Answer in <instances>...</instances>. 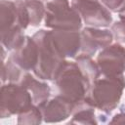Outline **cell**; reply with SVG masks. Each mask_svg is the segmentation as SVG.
I'll use <instances>...</instances> for the list:
<instances>
[{
  "instance_id": "9a60e30c",
  "label": "cell",
  "mask_w": 125,
  "mask_h": 125,
  "mask_svg": "<svg viewBox=\"0 0 125 125\" xmlns=\"http://www.w3.org/2000/svg\"><path fill=\"white\" fill-rule=\"evenodd\" d=\"M75 62L79 66V68L82 71L85 78L88 80V82L92 86V84L101 75V71H100L97 62L93 61L91 57L79 55L75 58Z\"/></svg>"
},
{
  "instance_id": "e0dca14e",
  "label": "cell",
  "mask_w": 125,
  "mask_h": 125,
  "mask_svg": "<svg viewBox=\"0 0 125 125\" xmlns=\"http://www.w3.org/2000/svg\"><path fill=\"white\" fill-rule=\"evenodd\" d=\"M24 4H25L27 14H28L29 24L32 26H37L41 22L42 19L45 17L46 8L43 4V1L27 0V1H24Z\"/></svg>"
},
{
  "instance_id": "9c48e42d",
  "label": "cell",
  "mask_w": 125,
  "mask_h": 125,
  "mask_svg": "<svg viewBox=\"0 0 125 125\" xmlns=\"http://www.w3.org/2000/svg\"><path fill=\"white\" fill-rule=\"evenodd\" d=\"M51 38L63 58H76L81 47V35L79 30H49Z\"/></svg>"
},
{
  "instance_id": "277c9868",
  "label": "cell",
  "mask_w": 125,
  "mask_h": 125,
  "mask_svg": "<svg viewBox=\"0 0 125 125\" xmlns=\"http://www.w3.org/2000/svg\"><path fill=\"white\" fill-rule=\"evenodd\" d=\"M45 8L46 27L62 30H79L82 27V19L69 5L68 0H52L45 5Z\"/></svg>"
},
{
  "instance_id": "ffe728a7",
  "label": "cell",
  "mask_w": 125,
  "mask_h": 125,
  "mask_svg": "<svg viewBox=\"0 0 125 125\" xmlns=\"http://www.w3.org/2000/svg\"><path fill=\"white\" fill-rule=\"evenodd\" d=\"M103 5L113 13H119L125 9V0H101Z\"/></svg>"
},
{
  "instance_id": "7a4b0ae2",
  "label": "cell",
  "mask_w": 125,
  "mask_h": 125,
  "mask_svg": "<svg viewBox=\"0 0 125 125\" xmlns=\"http://www.w3.org/2000/svg\"><path fill=\"white\" fill-rule=\"evenodd\" d=\"M38 48V60L33 69L34 74L42 80H55L65 62L56 48L49 30L39 29L32 36Z\"/></svg>"
},
{
  "instance_id": "52a82bcc",
  "label": "cell",
  "mask_w": 125,
  "mask_h": 125,
  "mask_svg": "<svg viewBox=\"0 0 125 125\" xmlns=\"http://www.w3.org/2000/svg\"><path fill=\"white\" fill-rule=\"evenodd\" d=\"M96 62L102 75H121L125 71V47L119 43L110 44L99 53Z\"/></svg>"
},
{
  "instance_id": "5bb4252c",
  "label": "cell",
  "mask_w": 125,
  "mask_h": 125,
  "mask_svg": "<svg viewBox=\"0 0 125 125\" xmlns=\"http://www.w3.org/2000/svg\"><path fill=\"white\" fill-rule=\"evenodd\" d=\"M16 26H21L19 23L18 9L16 3L9 0H1L0 1V33L5 32Z\"/></svg>"
},
{
  "instance_id": "d6986e66",
  "label": "cell",
  "mask_w": 125,
  "mask_h": 125,
  "mask_svg": "<svg viewBox=\"0 0 125 125\" xmlns=\"http://www.w3.org/2000/svg\"><path fill=\"white\" fill-rule=\"evenodd\" d=\"M110 31L117 42L125 43V9L119 12V21H116L111 25Z\"/></svg>"
},
{
  "instance_id": "8992f818",
  "label": "cell",
  "mask_w": 125,
  "mask_h": 125,
  "mask_svg": "<svg viewBox=\"0 0 125 125\" xmlns=\"http://www.w3.org/2000/svg\"><path fill=\"white\" fill-rule=\"evenodd\" d=\"M71 6L78 12L82 21L93 27H106L112 21L107 8L99 0H71Z\"/></svg>"
},
{
  "instance_id": "30bf717a",
  "label": "cell",
  "mask_w": 125,
  "mask_h": 125,
  "mask_svg": "<svg viewBox=\"0 0 125 125\" xmlns=\"http://www.w3.org/2000/svg\"><path fill=\"white\" fill-rule=\"evenodd\" d=\"M42 113L44 122L57 123L65 120L71 115L73 104L65 100L60 95H57L51 100H47L37 105Z\"/></svg>"
},
{
  "instance_id": "44dd1931",
  "label": "cell",
  "mask_w": 125,
  "mask_h": 125,
  "mask_svg": "<svg viewBox=\"0 0 125 125\" xmlns=\"http://www.w3.org/2000/svg\"><path fill=\"white\" fill-rule=\"evenodd\" d=\"M110 124H125V112L121 111L115 114L112 119L109 121Z\"/></svg>"
},
{
  "instance_id": "8fae6325",
  "label": "cell",
  "mask_w": 125,
  "mask_h": 125,
  "mask_svg": "<svg viewBox=\"0 0 125 125\" xmlns=\"http://www.w3.org/2000/svg\"><path fill=\"white\" fill-rule=\"evenodd\" d=\"M9 60L25 71H33L38 60V48L33 37L25 36L23 42L11 53Z\"/></svg>"
},
{
  "instance_id": "2e32d148",
  "label": "cell",
  "mask_w": 125,
  "mask_h": 125,
  "mask_svg": "<svg viewBox=\"0 0 125 125\" xmlns=\"http://www.w3.org/2000/svg\"><path fill=\"white\" fill-rule=\"evenodd\" d=\"M26 71L13 62L11 60L8 59L7 62H2V68H1V80L4 84L5 81H9L10 83H17L19 84L21 80L23 74Z\"/></svg>"
},
{
  "instance_id": "ba28073f",
  "label": "cell",
  "mask_w": 125,
  "mask_h": 125,
  "mask_svg": "<svg viewBox=\"0 0 125 125\" xmlns=\"http://www.w3.org/2000/svg\"><path fill=\"white\" fill-rule=\"evenodd\" d=\"M80 35L81 47L77 56L81 55L92 57L98 50H103L110 45L113 40V35L110 30L93 26L83 28L82 31H80Z\"/></svg>"
},
{
  "instance_id": "7c38bea8",
  "label": "cell",
  "mask_w": 125,
  "mask_h": 125,
  "mask_svg": "<svg viewBox=\"0 0 125 125\" xmlns=\"http://www.w3.org/2000/svg\"><path fill=\"white\" fill-rule=\"evenodd\" d=\"M19 84L23 86L30 93L33 104L35 105H39L42 103L49 100V97L51 94V89L49 85L45 82L37 80L28 71H26L23 74Z\"/></svg>"
},
{
  "instance_id": "4fadbf2b",
  "label": "cell",
  "mask_w": 125,
  "mask_h": 125,
  "mask_svg": "<svg viewBox=\"0 0 125 125\" xmlns=\"http://www.w3.org/2000/svg\"><path fill=\"white\" fill-rule=\"evenodd\" d=\"M95 109L96 107L93 105V104L89 101L87 97H85L83 100L75 103L73 104L72 112H71V119L68 123L71 124H98V121L95 116Z\"/></svg>"
},
{
  "instance_id": "6da1fadb",
  "label": "cell",
  "mask_w": 125,
  "mask_h": 125,
  "mask_svg": "<svg viewBox=\"0 0 125 125\" xmlns=\"http://www.w3.org/2000/svg\"><path fill=\"white\" fill-rule=\"evenodd\" d=\"M125 89V77L123 74L100 77L92 84L87 95L93 105L104 113H110L117 107Z\"/></svg>"
},
{
  "instance_id": "3957f363",
  "label": "cell",
  "mask_w": 125,
  "mask_h": 125,
  "mask_svg": "<svg viewBox=\"0 0 125 125\" xmlns=\"http://www.w3.org/2000/svg\"><path fill=\"white\" fill-rule=\"evenodd\" d=\"M54 82L59 95L73 104L87 97L91 88L75 62L65 61Z\"/></svg>"
},
{
  "instance_id": "5b68a950",
  "label": "cell",
  "mask_w": 125,
  "mask_h": 125,
  "mask_svg": "<svg viewBox=\"0 0 125 125\" xmlns=\"http://www.w3.org/2000/svg\"><path fill=\"white\" fill-rule=\"evenodd\" d=\"M33 104L30 93L21 84H3L0 90V117L19 114Z\"/></svg>"
},
{
  "instance_id": "ac0fdd59",
  "label": "cell",
  "mask_w": 125,
  "mask_h": 125,
  "mask_svg": "<svg viewBox=\"0 0 125 125\" xmlns=\"http://www.w3.org/2000/svg\"><path fill=\"white\" fill-rule=\"evenodd\" d=\"M42 120H43L42 113L39 107L35 104H32L30 107L18 114V124H22V125L40 124Z\"/></svg>"
},
{
  "instance_id": "7402d4cb",
  "label": "cell",
  "mask_w": 125,
  "mask_h": 125,
  "mask_svg": "<svg viewBox=\"0 0 125 125\" xmlns=\"http://www.w3.org/2000/svg\"><path fill=\"white\" fill-rule=\"evenodd\" d=\"M24 1H27V0H24ZM41 1H44V0H41Z\"/></svg>"
}]
</instances>
